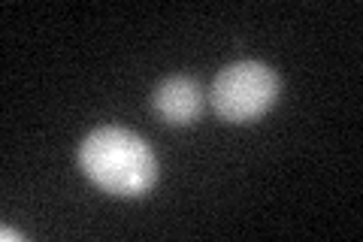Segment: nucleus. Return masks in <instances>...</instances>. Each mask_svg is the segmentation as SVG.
Wrapping results in <instances>:
<instances>
[{
  "label": "nucleus",
  "instance_id": "f257e3e1",
  "mask_svg": "<svg viewBox=\"0 0 363 242\" xmlns=\"http://www.w3.org/2000/svg\"><path fill=\"white\" fill-rule=\"evenodd\" d=\"M79 167L97 188L116 197H143L157 182V155L128 128L91 131L79 145Z\"/></svg>",
  "mask_w": 363,
  "mask_h": 242
},
{
  "label": "nucleus",
  "instance_id": "20e7f679",
  "mask_svg": "<svg viewBox=\"0 0 363 242\" xmlns=\"http://www.w3.org/2000/svg\"><path fill=\"white\" fill-rule=\"evenodd\" d=\"M4 239H21V233H16V230H9V227H4V233H0Z\"/></svg>",
  "mask_w": 363,
  "mask_h": 242
},
{
  "label": "nucleus",
  "instance_id": "7ed1b4c3",
  "mask_svg": "<svg viewBox=\"0 0 363 242\" xmlns=\"http://www.w3.org/2000/svg\"><path fill=\"white\" fill-rule=\"evenodd\" d=\"M203 88L197 79L191 76H169L152 94V106L161 115V121L169 128H188L191 121H197V115L203 112Z\"/></svg>",
  "mask_w": 363,
  "mask_h": 242
},
{
  "label": "nucleus",
  "instance_id": "f03ea898",
  "mask_svg": "<svg viewBox=\"0 0 363 242\" xmlns=\"http://www.w3.org/2000/svg\"><path fill=\"white\" fill-rule=\"evenodd\" d=\"M281 94V79L272 67L260 61L230 64L215 76L209 103L215 115L227 124H248L257 121L276 106Z\"/></svg>",
  "mask_w": 363,
  "mask_h": 242
}]
</instances>
